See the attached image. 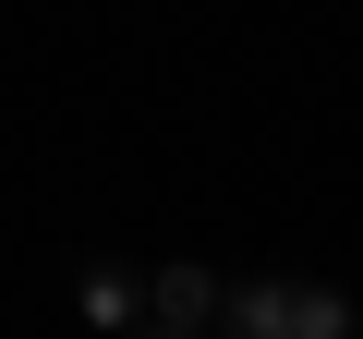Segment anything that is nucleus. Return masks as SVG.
<instances>
[{"label":"nucleus","mask_w":363,"mask_h":339,"mask_svg":"<svg viewBox=\"0 0 363 339\" xmlns=\"http://www.w3.org/2000/svg\"><path fill=\"white\" fill-rule=\"evenodd\" d=\"M230 315H242V327H339V303H327V291H242Z\"/></svg>","instance_id":"f257e3e1"}]
</instances>
